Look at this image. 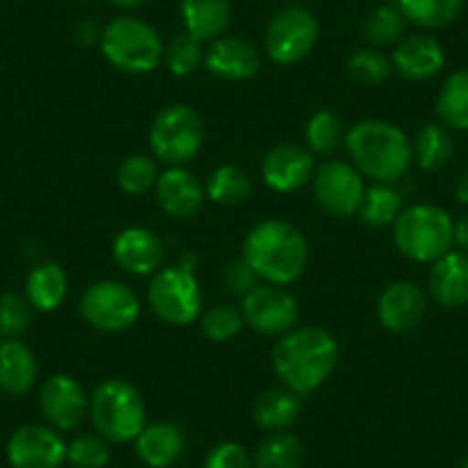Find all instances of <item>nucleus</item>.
I'll use <instances>...</instances> for the list:
<instances>
[{
  "label": "nucleus",
  "instance_id": "1",
  "mask_svg": "<svg viewBox=\"0 0 468 468\" xmlns=\"http://www.w3.org/2000/svg\"><path fill=\"white\" fill-rule=\"evenodd\" d=\"M340 358L337 340L319 326L292 328L276 342L271 366L282 386L294 393L310 395L333 375Z\"/></svg>",
  "mask_w": 468,
  "mask_h": 468
},
{
  "label": "nucleus",
  "instance_id": "36",
  "mask_svg": "<svg viewBox=\"0 0 468 468\" xmlns=\"http://www.w3.org/2000/svg\"><path fill=\"white\" fill-rule=\"evenodd\" d=\"M346 69H349L351 79L356 80V83L375 88V85H381L388 80L393 65H390V58H386L377 48H358V51L351 53L349 62H346Z\"/></svg>",
  "mask_w": 468,
  "mask_h": 468
},
{
  "label": "nucleus",
  "instance_id": "30",
  "mask_svg": "<svg viewBox=\"0 0 468 468\" xmlns=\"http://www.w3.org/2000/svg\"><path fill=\"white\" fill-rule=\"evenodd\" d=\"M250 191H253V182H250L249 173L239 165L225 164L218 165L214 173L207 179L205 193L211 202L223 207H237L241 202L249 200Z\"/></svg>",
  "mask_w": 468,
  "mask_h": 468
},
{
  "label": "nucleus",
  "instance_id": "39",
  "mask_svg": "<svg viewBox=\"0 0 468 468\" xmlns=\"http://www.w3.org/2000/svg\"><path fill=\"white\" fill-rule=\"evenodd\" d=\"M67 462L74 468H106L111 462V448L103 436L79 434L67 443Z\"/></svg>",
  "mask_w": 468,
  "mask_h": 468
},
{
  "label": "nucleus",
  "instance_id": "7",
  "mask_svg": "<svg viewBox=\"0 0 468 468\" xmlns=\"http://www.w3.org/2000/svg\"><path fill=\"white\" fill-rule=\"evenodd\" d=\"M205 143V124L196 108L186 103H173L154 117L150 127V147L156 161L173 165H186L196 159Z\"/></svg>",
  "mask_w": 468,
  "mask_h": 468
},
{
  "label": "nucleus",
  "instance_id": "26",
  "mask_svg": "<svg viewBox=\"0 0 468 468\" xmlns=\"http://www.w3.org/2000/svg\"><path fill=\"white\" fill-rule=\"evenodd\" d=\"M303 399L299 393L290 388H271L264 390L253 404V420L262 430L282 431L294 425L296 418L301 416Z\"/></svg>",
  "mask_w": 468,
  "mask_h": 468
},
{
  "label": "nucleus",
  "instance_id": "47",
  "mask_svg": "<svg viewBox=\"0 0 468 468\" xmlns=\"http://www.w3.org/2000/svg\"><path fill=\"white\" fill-rule=\"evenodd\" d=\"M462 468H468V454H466V459H463V466Z\"/></svg>",
  "mask_w": 468,
  "mask_h": 468
},
{
  "label": "nucleus",
  "instance_id": "37",
  "mask_svg": "<svg viewBox=\"0 0 468 468\" xmlns=\"http://www.w3.org/2000/svg\"><path fill=\"white\" fill-rule=\"evenodd\" d=\"M164 62L173 76H179V79L191 76L193 71L200 67V62H205L202 42H197V39L191 37L188 33L177 35V37L170 39V44L165 47Z\"/></svg>",
  "mask_w": 468,
  "mask_h": 468
},
{
  "label": "nucleus",
  "instance_id": "6",
  "mask_svg": "<svg viewBox=\"0 0 468 468\" xmlns=\"http://www.w3.org/2000/svg\"><path fill=\"white\" fill-rule=\"evenodd\" d=\"M393 241L413 262H436L452 250L454 220L436 205L407 207L393 223Z\"/></svg>",
  "mask_w": 468,
  "mask_h": 468
},
{
  "label": "nucleus",
  "instance_id": "43",
  "mask_svg": "<svg viewBox=\"0 0 468 468\" xmlns=\"http://www.w3.org/2000/svg\"><path fill=\"white\" fill-rule=\"evenodd\" d=\"M74 39L80 47H94L101 42V28L94 21H79V26L74 28Z\"/></svg>",
  "mask_w": 468,
  "mask_h": 468
},
{
  "label": "nucleus",
  "instance_id": "34",
  "mask_svg": "<svg viewBox=\"0 0 468 468\" xmlns=\"http://www.w3.org/2000/svg\"><path fill=\"white\" fill-rule=\"evenodd\" d=\"M404 28L407 19L402 16L398 5H381L367 16L366 21V39L372 44V48H388L395 47L399 39H404Z\"/></svg>",
  "mask_w": 468,
  "mask_h": 468
},
{
  "label": "nucleus",
  "instance_id": "20",
  "mask_svg": "<svg viewBox=\"0 0 468 468\" xmlns=\"http://www.w3.org/2000/svg\"><path fill=\"white\" fill-rule=\"evenodd\" d=\"M260 53L241 37H218L205 51V67L209 74L223 80H249L260 71Z\"/></svg>",
  "mask_w": 468,
  "mask_h": 468
},
{
  "label": "nucleus",
  "instance_id": "29",
  "mask_svg": "<svg viewBox=\"0 0 468 468\" xmlns=\"http://www.w3.org/2000/svg\"><path fill=\"white\" fill-rule=\"evenodd\" d=\"M454 143L448 127L443 124H425L416 133V141L411 143V154L416 164L427 173H436L452 159Z\"/></svg>",
  "mask_w": 468,
  "mask_h": 468
},
{
  "label": "nucleus",
  "instance_id": "33",
  "mask_svg": "<svg viewBox=\"0 0 468 468\" xmlns=\"http://www.w3.org/2000/svg\"><path fill=\"white\" fill-rule=\"evenodd\" d=\"M345 124H342L340 115L328 108L314 112L305 124V145L314 154H331L337 147L345 143Z\"/></svg>",
  "mask_w": 468,
  "mask_h": 468
},
{
  "label": "nucleus",
  "instance_id": "22",
  "mask_svg": "<svg viewBox=\"0 0 468 468\" xmlns=\"http://www.w3.org/2000/svg\"><path fill=\"white\" fill-rule=\"evenodd\" d=\"M136 454L145 466L170 468L186 450V436L173 422H152L136 436Z\"/></svg>",
  "mask_w": 468,
  "mask_h": 468
},
{
  "label": "nucleus",
  "instance_id": "4",
  "mask_svg": "<svg viewBox=\"0 0 468 468\" xmlns=\"http://www.w3.org/2000/svg\"><path fill=\"white\" fill-rule=\"evenodd\" d=\"M90 418L99 436L108 443H127L147 425L145 399L124 379H106L90 398Z\"/></svg>",
  "mask_w": 468,
  "mask_h": 468
},
{
  "label": "nucleus",
  "instance_id": "32",
  "mask_svg": "<svg viewBox=\"0 0 468 468\" xmlns=\"http://www.w3.org/2000/svg\"><path fill=\"white\" fill-rule=\"evenodd\" d=\"M303 445L287 431H273L260 443L253 457V468H301Z\"/></svg>",
  "mask_w": 468,
  "mask_h": 468
},
{
  "label": "nucleus",
  "instance_id": "12",
  "mask_svg": "<svg viewBox=\"0 0 468 468\" xmlns=\"http://www.w3.org/2000/svg\"><path fill=\"white\" fill-rule=\"evenodd\" d=\"M246 326L262 335H285L299 322V303L281 285H258L241 301Z\"/></svg>",
  "mask_w": 468,
  "mask_h": 468
},
{
  "label": "nucleus",
  "instance_id": "35",
  "mask_svg": "<svg viewBox=\"0 0 468 468\" xmlns=\"http://www.w3.org/2000/svg\"><path fill=\"white\" fill-rule=\"evenodd\" d=\"M156 179H159V165L154 156L132 154L117 168V186L129 196H143L154 188Z\"/></svg>",
  "mask_w": 468,
  "mask_h": 468
},
{
  "label": "nucleus",
  "instance_id": "14",
  "mask_svg": "<svg viewBox=\"0 0 468 468\" xmlns=\"http://www.w3.org/2000/svg\"><path fill=\"white\" fill-rule=\"evenodd\" d=\"M39 409L53 430L69 431L83 422L90 411V399L74 377L53 375L39 390Z\"/></svg>",
  "mask_w": 468,
  "mask_h": 468
},
{
  "label": "nucleus",
  "instance_id": "17",
  "mask_svg": "<svg viewBox=\"0 0 468 468\" xmlns=\"http://www.w3.org/2000/svg\"><path fill=\"white\" fill-rule=\"evenodd\" d=\"M427 310L425 292L409 281L390 282L379 296L377 317L390 333H409L422 322Z\"/></svg>",
  "mask_w": 468,
  "mask_h": 468
},
{
  "label": "nucleus",
  "instance_id": "15",
  "mask_svg": "<svg viewBox=\"0 0 468 468\" xmlns=\"http://www.w3.org/2000/svg\"><path fill=\"white\" fill-rule=\"evenodd\" d=\"M314 159L308 147L282 143L269 150L262 159V179L271 191L294 193L313 182Z\"/></svg>",
  "mask_w": 468,
  "mask_h": 468
},
{
  "label": "nucleus",
  "instance_id": "28",
  "mask_svg": "<svg viewBox=\"0 0 468 468\" xmlns=\"http://www.w3.org/2000/svg\"><path fill=\"white\" fill-rule=\"evenodd\" d=\"M407 24L425 30L445 28L466 7V0H395Z\"/></svg>",
  "mask_w": 468,
  "mask_h": 468
},
{
  "label": "nucleus",
  "instance_id": "25",
  "mask_svg": "<svg viewBox=\"0 0 468 468\" xmlns=\"http://www.w3.org/2000/svg\"><path fill=\"white\" fill-rule=\"evenodd\" d=\"M67 287H69V281L60 264H37L26 278V301L30 303V308L39 310V313H53L65 303Z\"/></svg>",
  "mask_w": 468,
  "mask_h": 468
},
{
  "label": "nucleus",
  "instance_id": "9",
  "mask_svg": "<svg viewBox=\"0 0 468 468\" xmlns=\"http://www.w3.org/2000/svg\"><path fill=\"white\" fill-rule=\"evenodd\" d=\"M80 317L103 333H122L141 317V299L120 281H99L80 296Z\"/></svg>",
  "mask_w": 468,
  "mask_h": 468
},
{
  "label": "nucleus",
  "instance_id": "23",
  "mask_svg": "<svg viewBox=\"0 0 468 468\" xmlns=\"http://www.w3.org/2000/svg\"><path fill=\"white\" fill-rule=\"evenodd\" d=\"M184 28L197 42H214L223 37L232 21L229 0H179Z\"/></svg>",
  "mask_w": 468,
  "mask_h": 468
},
{
  "label": "nucleus",
  "instance_id": "46",
  "mask_svg": "<svg viewBox=\"0 0 468 468\" xmlns=\"http://www.w3.org/2000/svg\"><path fill=\"white\" fill-rule=\"evenodd\" d=\"M454 197H457L462 205H468V175H463L457 182V188H454Z\"/></svg>",
  "mask_w": 468,
  "mask_h": 468
},
{
  "label": "nucleus",
  "instance_id": "19",
  "mask_svg": "<svg viewBox=\"0 0 468 468\" xmlns=\"http://www.w3.org/2000/svg\"><path fill=\"white\" fill-rule=\"evenodd\" d=\"M390 65L407 80H430L443 69L445 51L430 35H411L395 44Z\"/></svg>",
  "mask_w": 468,
  "mask_h": 468
},
{
  "label": "nucleus",
  "instance_id": "41",
  "mask_svg": "<svg viewBox=\"0 0 468 468\" xmlns=\"http://www.w3.org/2000/svg\"><path fill=\"white\" fill-rule=\"evenodd\" d=\"M205 468H253V457L244 445L223 441L207 452Z\"/></svg>",
  "mask_w": 468,
  "mask_h": 468
},
{
  "label": "nucleus",
  "instance_id": "8",
  "mask_svg": "<svg viewBox=\"0 0 468 468\" xmlns=\"http://www.w3.org/2000/svg\"><path fill=\"white\" fill-rule=\"evenodd\" d=\"M147 305L161 322L188 326L202 313V292L186 267H165L154 273L147 287Z\"/></svg>",
  "mask_w": 468,
  "mask_h": 468
},
{
  "label": "nucleus",
  "instance_id": "11",
  "mask_svg": "<svg viewBox=\"0 0 468 468\" xmlns=\"http://www.w3.org/2000/svg\"><path fill=\"white\" fill-rule=\"evenodd\" d=\"M313 191L319 207L335 218H351L361 209L366 186L363 175L345 161H324L313 175Z\"/></svg>",
  "mask_w": 468,
  "mask_h": 468
},
{
  "label": "nucleus",
  "instance_id": "45",
  "mask_svg": "<svg viewBox=\"0 0 468 468\" xmlns=\"http://www.w3.org/2000/svg\"><path fill=\"white\" fill-rule=\"evenodd\" d=\"M111 3L117 7V10H122V12H136L147 5V0H111Z\"/></svg>",
  "mask_w": 468,
  "mask_h": 468
},
{
  "label": "nucleus",
  "instance_id": "44",
  "mask_svg": "<svg viewBox=\"0 0 468 468\" xmlns=\"http://www.w3.org/2000/svg\"><path fill=\"white\" fill-rule=\"evenodd\" d=\"M454 244L468 253V214H463L462 218L454 223Z\"/></svg>",
  "mask_w": 468,
  "mask_h": 468
},
{
  "label": "nucleus",
  "instance_id": "16",
  "mask_svg": "<svg viewBox=\"0 0 468 468\" xmlns=\"http://www.w3.org/2000/svg\"><path fill=\"white\" fill-rule=\"evenodd\" d=\"M165 249L161 239L147 228H124L112 241V258L122 271L132 276H152L164 264Z\"/></svg>",
  "mask_w": 468,
  "mask_h": 468
},
{
  "label": "nucleus",
  "instance_id": "2",
  "mask_svg": "<svg viewBox=\"0 0 468 468\" xmlns=\"http://www.w3.org/2000/svg\"><path fill=\"white\" fill-rule=\"evenodd\" d=\"M246 264L269 285H290L308 267V241L287 220H262L244 239Z\"/></svg>",
  "mask_w": 468,
  "mask_h": 468
},
{
  "label": "nucleus",
  "instance_id": "42",
  "mask_svg": "<svg viewBox=\"0 0 468 468\" xmlns=\"http://www.w3.org/2000/svg\"><path fill=\"white\" fill-rule=\"evenodd\" d=\"M225 285H228V290L232 292V294L244 299L249 292H253L255 287L260 285V278L244 260H239V262L229 264L228 271H225Z\"/></svg>",
  "mask_w": 468,
  "mask_h": 468
},
{
  "label": "nucleus",
  "instance_id": "40",
  "mask_svg": "<svg viewBox=\"0 0 468 468\" xmlns=\"http://www.w3.org/2000/svg\"><path fill=\"white\" fill-rule=\"evenodd\" d=\"M30 322V303L19 294L0 296V333L21 335Z\"/></svg>",
  "mask_w": 468,
  "mask_h": 468
},
{
  "label": "nucleus",
  "instance_id": "13",
  "mask_svg": "<svg viewBox=\"0 0 468 468\" xmlns=\"http://www.w3.org/2000/svg\"><path fill=\"white\" fill-rule=\"evenodd\" d=\"M12 468H60L67 462V443L51 425H24L7 441Z\"/></svg>",
  "mask_w": 468,
  "mask_h": 468
},
{
  "label": "nucleus",
  "instance_id": "21",
  "mask_svg": "<svg viewBox=\"0 0 468 468\" xmlns=\"http://www.w3.org/2000/svg\"><path fill=\"white\" fill-rule=\"evenodd\" d=\"M430 294L443 308H462L468 303V253H445L431 262Z\"/></svg>",
  "mask_w": 468,
  "mask_h": 468
},
{
  "label": "nucleus",
  "instance_id": "5",
  "mask_svg": "<svg viewBox=\"0 0 468 468\" xmlns=\"http://www.w3.org/2000/svg\"><path fill=\"white\" fill-rule=\"evenodd\" d=\"M103 58L124 74H150L164 60V39L138 16H115L101 28Z\"/></svg>",
  "mask_w": 468,
  "mask_h": 468
},
{
  "label": "nucleus",
  "instance_id": "31",
  "mask_svg": "<svg viewBox=\"0 0 468 468\" xmlns=\"http://www.w3.org/2000/svg\"><path fill=\"white\" fill-rule=\"evenodd\" d=\"M399 214H402V196L398 188L393 184H375L366 188L356 216L367 228H386V225H393Z\"/></svg>",
  "mask_w": 468,
  "mask_h": 468
},
{
  "label": "nucleus",
  "instance_id": "3",
  "mask_svg": "<svg viewBox=\"0 0 468 468\" xmlns=\"http://www.w3.org/2000/svg\"><path fill=\"white\" fill-rule=\"evenodd\" d=\"M351 165L375 184H395L411 165V143L407 133L386 120H363L345 136Z\"/></svg>",
  "mask_w": 468,
  "mask_h": 468
},
{
  "label": "nucleus",
  "instance_id": "18",
  "mask_svg": "<svg viewBox=\"0 0 468 468\" xmlns=\"http://www.w3.org/2000/svg\"><path fill=\"white\" fill-rule=\"evenodd\" d=\"M156 202L170 218H193L205 205V188L184 165L164 170L154 184Z\"/></svg>",
  "mask_w": 468,
  "mask_h": 468
},
{
  "label": "nucleus",
  "instance_id": "38",
  "mask_svg": "<svg viewBox=\"0 0 468 468\" xmlns=\"http://www.w3.org/2000/svg\"><path fill=\"white\" fill-rule=\"evenodd\" d=\"M246 326L244 314L232 303H218L207 310L200 317V328L211 342H228L241 333Z\"/></svg>",
  "mask_w": 468,
  "mask_h": 468
},
{
  "label": "nucleus",
  "instance_id": "24",
  "mask_svg": "<svg viewBox=\"0 0 468 468\" xmlns=\"http://www.w3.org/2000/svg\"><path fill=\"white\" fill-rule=\"evenodd\" d=\"M37 381V358L19 340L0 342V390L26 395Z\"/></svg>",
  "mask_w": 468,
  "mask_h": 468
},
{
  "label": "nucleus",
  "instance_id": "27",
  "mask_svg": "<svg viewBox=\"0 0 468 468\" xmlns=\"http://www.w3.org/2000/svg\"><path fill=\"white\" fill-rule=\"evenodd\" d=\"M436 115L441 124L468 132V69H459L445 79L436 97Z\"/></svg>",
  "mask_w": 468,
  "mask_h": 468
},
{
  "label": "nucleus",
  "instance_id": "48",
  "mask_svg": "<svg viewBox=\"0 0 468 468\" xmlns=\"http://www.w3.org/2000/svg\"><path fill=\"white\" fill-rule=\"evenodd\" d=\"M79 3H92V0H79Z\"/></svg>",
  "mask_w": 468,
  "mask_h": 468
},
{
  "label": "nucleus",
  "instance_id": "10",
  "mask_svg": "<svg viewBox=\"0 0 468 468\" xmlns=\"http://www.w3.org/2000/svg\"><path fill=\"white\" fill-rule=\"evenodd\" d=\"M319 39V24L305 7L292 5L276 12L264 35L267 56L276 65H296L313 53Z\"/></svg>",
  "mask_w": 468,
  "mask_h": 468
}]
</instances>
